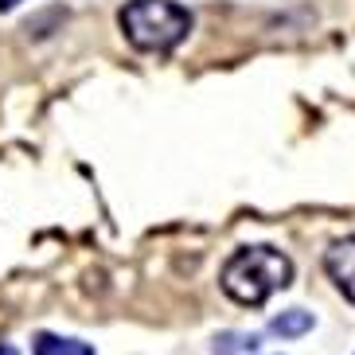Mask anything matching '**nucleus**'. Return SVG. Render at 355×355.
Segmentation results:
<instances>
[{"label":"nucleus","instance_id":"nucleus-1","mask_svg":"<svg viewBox=\"0 0 355 355\" xmlns=\"http://www.w3.org/2000/svg\"><path fill=\"white\" fill-rule=\"evenodd\" d=\"M219 285L230 301L246 304V309H261L273 293L293 285V261L277 246H239L223 261Z\"/></svg>","mask_w":355,"mask_h":355},{"label":"nucleus","instance_id":"nucleus-2","mask_svg":"<svg viewBox=\"0 0 355 355\" xmlns=\"http://www.w3.org/2000/svg\"><path fill=\"white\" fill-rule=\"evenodd\" d=\"M121 32L133 43L137 51L145 55H168L176 51L180 43L191 32V12L180 8L176 0H129L121 16Z\"/></svg>","mask_w":355,"mask_h":355},{"label":"nucleus","instance_id":"nucleus-3","mask_svg":"<svg viewBox=\"0 0 355 355\" xmlns=\"http://www.w3.org/2000/svg\"><path fill=\"white\" fill-rule=\"evenodd\" d=\"M324 270H328V277H332L336 289L355 304V234L336 239L332 246L324 250Z\"/></svg>","mask_w":355,"mask_h":355},{"label":"nucleus","instance_id":"nucleus-4","mask_svg":"<svg viewBox=\"0 0 355 355\" xmlns=\"http://www.w3.org/2000/svg\"><path fill=\"white\" fill-rule=\"evenodd\" d=\"M35 355H94V352L83 340H67V336L43 332V336H35Z\"/></svg>","mask_w":355,"mask_h":355},{"label":"nucleus","instance_id":"nucleus-5","mask_svg":"<svg viewBox=\"0 0 355 355\" xmlns=\"http://www.w3.org/2000/svg\"><path fill=\"white\" fill-rule=\"evenodd\" d=\"M270 332L285 336V340H293V336H304V332H313V313H304V309H289V313L273 316Z\"/></svg>","mask_w":355,"mask_h":355},{"label":"nucleus","instance_id":"nucleus-6","mask_svg":"<svg viewBox=\"0 0 355 355\" xmlns=\"http://www.w3.org/2000/svg\"><path fill=\"white\" fill-rule=\"evenodd\" d=\"M16 4H20V0H0V12H12Z\"/></svg>","mask_w":355,"mask_h":355},{"label":"nucleus","instance_id":"nucleus-7","mask_svg":"<svg viewBox=\"0 0 355 355\" xmlns=\"http://www.w3.org/2000/svg\"><path fill=\"white\" fill-rule=\"evenodd\" d=\"M0 355H20V352H16L12 344H0Z\"/></svg>","mask_w":355,"mask_h":355}]
</instances>
